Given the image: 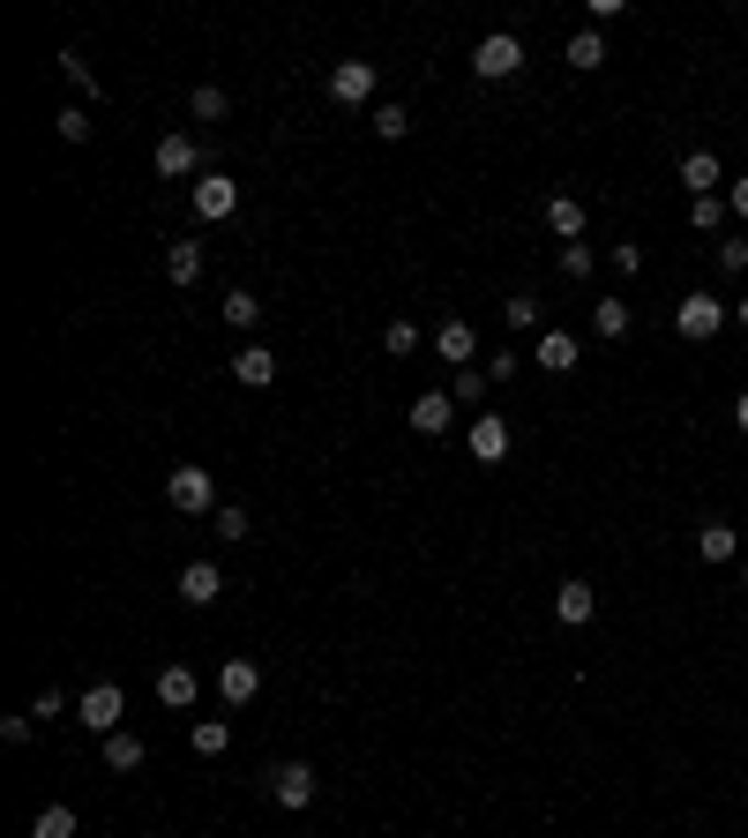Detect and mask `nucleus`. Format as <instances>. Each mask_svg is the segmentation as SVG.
Instances as JSON below:
<instances>
[{
	"mask_svg": "<svg viewBox=\"0 0 748 838\" xmlns=\"http://www.w3.org/2000/svg\"><path fill=\"white\" fill-rule=\"evenodd\" d=\"M60 135H68V143H83V135H90V113H83V105H68V113H60Z\"/></svg>",
	"mask_w": 748,
	"mask_h": 838,
	"instance_id": "37",
	"label": "nucleus"
},
{
	"mask_svg": "<svg viewBox=\"0 0 748 838\" xmlns=\"http://www.w3.org/2000/svg\"><path fill=\"white\" fill-rule=\"evenodd\" d=\"M501 322H509V330H532V322H540V299H532V293L501 299Z\"/></svg>",
	"mask_w": 748,
	"mask_h": 838,
	"instance_id": "29",
	"label": "nucleus"
},
{
	"mask_svg": "<svg viewBox=\"0 0 748 838\" xmlns=\"http://www.w3.org/2000/svg\"><path fill=\"white\" fill-rule=\"evenodd\" d=\"M412 434H450V427H457V397H450V389H427V397H412Z\"/></svg>",
	"mask_w": 748,
	"mask_h": 838,
	"instance_id": "6",
	"label": "nucleus"
},
{
	"mask_svg": "<svg viewBox=\"0 0 748 838\" xmlns=\"http://www.w3.org/2000/svg\"><path fill=\"white\" fill-rule=\"evenodd\" d=\"M591 322H599V337H628V299H599Z\"/></svg>",
	"mask_w": 748,
	"mask_h": 838,
	"instance_id": "24",
	"label": "nucleus"
},
{
	"mask_svg": "<svg viewBox=\"0 0 748 838\" xmlns=\"http://www.w3.org/2000/svg\"><path fill=\"white\" fill-rule=\"evenodd\" d=\"M195 166H203L195 135H166V143H158V172H166V180H180V172H195Z\"/></svg>",
	"mask_w": 748,
	"mask_h": 838,
	"instance_id": "14",
	"label": "nucleus"
},
{
	"mask_svg": "<svg viewBox=\"0 0 748 838\" xmlns=\"http://www.w3.org/2000/svg\"><path fill=\"white\" fill-rule=\"evenodd\" d=\"M254 315H262V299H254V293H225V322H240V330H248Z\"/></svg>",
	"mask_w": 748,
	"mask_h": 838,
	"instance_id": "33",
	"label": "nucleus"
},
{
	"mask_svg": "<svg viewBox=\"0 0 748 838\" xmlns=\"http://www.w3.org/2000/svg\"><path fill=\"white\" fill-rule=\"evenodd\" d=\"M382 344H389V352L405 360V352H412V344H419V330H412V322H389V330H382Z\"/></svg>",
	"mask_w": 748,
	"mask_h": 838,
	"instance_id": "36",
	"label": "nucleus"
},
{
	"mask_svg": "<svg viewBox=\"0 0 748 838\" xmlns=\"http://www.w3.org/2000/svg\"><path fill=\"white\" fill-rule=\"evenodd\" d=\"M434 352H442L450 367H472V352H479V337H472V322H442V330H434Z\"/></svg>",
	"mask_w": 748,
	"mask_h": 838,
	"instance_id": "16",
	"label": "nucleus"
},
{
	"mask_svg": "<svg viewBox=\"0 0 748 838\" xmlns=\"http://www.w3.org/2000/svg\"><path fill=\"white\" fill-rule=\"evenodd\" d=\"M217 591H225V577H217V562H188V569H180V599H188V607H209Z\"/></svg>",
	"mask_w": 748,
	"mask_h": 838,
	"instance_id": "12",
	"label": "nucleus"
},
{
	"mask_svg": "<svg viewBox=\"0 0 748 838\" xmlns=\"http://www.w3.org/2000/svg\"><path fill=\"white\" fill-rule=\"evenodd\" d=\"M233 210H240V180L203 172V180H195V217H203V225H217V217H233Z\"/></svg>",
	"mask_w": 748,
	"mask_h": 838,
	"instance_id": "5",
	"label": "nucleus"
},
{
	"mask_svg": "<svg viewBox=\"0 0 748 838\" xmlns=\"http://www.w3.org/2000/svg\"><path fill=\"white\" fill-rule=\"evenodd\" d=\"M591 262H599V254L583 248V240H569V248H562V270H569V278H591Z\"/></svg>",
	"mask_w": 748,
	"mask_h": 838,
	"instance_id": "35",
	"label": "nucleus"
},
{
	"mask_svg": "<svg viewBox=\"0 0 748 838\" xmlns=\"http://www.w3.org/2000/svg\"><path fill=\"white\" fill-rule=\"evenodd\" d=\"M741 577H748V569H741Z\"/></svg>",
	"mask_w": 748,
	"mask_h": 838,
	"instance_id": "43",
	"label": "nucleus"
},
{
	"mask_svg": "<svg viewBox=\"0 0 748 838\" xmlns=\"http://www.w3.org/2000/svg\"><path fill=\"white\" fill-rule=\"evenodd\" d=\"M540 367H546V375H569V367H577V337H569V330H546L540 337Z\"/></svg>",
	"mask_w": 748,
	"mask_h": 838,
	"instance_id": "19",
	"label": "nucleus"
},
{
	"mask_svg": "<svg viewBox=\"0 0 748 838\" xmlns=\"http://www.w3.org/2000/svg\"><path fill=\"white\" fill-rule=\"evenodd\" d=\"M60 68H68V83L83 90V98H98V76H90V60H83V53H60Z\"/></svg>",
	"mask_w": 748,
	"mask_h": 838,
	"instance_id": "32",
	"label": "nucleus"
},
{
	"mask_svg": "<svg viewBox=\"0 0 748 838\" xmlns=\"http://www.w3.org/2000/svg\"><path fill=\"white\" fill-rule=\"evenodd\" d=\"M217 540H248V509H233V502L217 509Z\"/></svg>",
	"mask_w": 748,
	"mask_h": 838,
	"instance_id": "34",
	"label": "nucleus"
},
{
	"mask_svg": "<svg viewBox=\"0 0 748 838\" xmlns=\"http://www.w3.org/2000/svg\"><path fill=\"white\" fill-rule=\"evenodd\" d=\"M472 457H479V464H501V457H509V419H495V412L472 419Z\"/></svg>",
	"mask_w": 748,
	"mask_h": 838,
	"instance_id": "10",
	"label": "nucleus"
},
{
	"mask_svg": "<svg viewBox=\"0 0 748 838\" xmlns=\"http://www.w3.org/2000/svg\"><path fill=\"white\" fill-rule=\"evenodd\" d=\"M673 330H681V337H696V344H704V337H718V330H726V307H718L711 293H689L681 307H673Z\"/></svg>",
	"mask_w": 748,
	"mask_h": 838,
	"instance_id": "3",
	"label": "nucleus"
},
{
	"mask_svg": "<svg viewBox=\"0 0 748 838\" xmlns=\"http://www.w3.org/2000/svg\"><path fill=\"white\" fill-rule=\"evenodd\" d=\"M726 210H734V217H748V180H734V188H726Z\"/></svg>",
	"mask_w": 748,
	"mask_h": 838,
	"instance_id": "40",
	"label": "nucleus"
},
{
	"mask_svg": "<svg viewBox=\"0 0 748 838\" xmlns=\"http://www.w3.org/2000/svg\"><path fill=\"white\" fill-rule=\"evenodd\" d=\"M562 60H569L577 76H591V68H607V38H599V31H577V38L562 45Z\"/></svg>",
	"mask_w": 748,
	"mask_h": 838,
	"instance_id": "18",
	"label": "nucleus"
},
{
	"mask_svg": "<svg viewBox=\"0 0 748 838\" xmlns=\"http://www.w3.org/2000/svg\"><path fill=\"white\" fill-rule=\"evenodd\" d=\"M76 712H83V726H90V734H121L127 697L113 689V681H98V689H83V704H76Z\"/></svg>",
	"mask_w": 748,
	"mask_h": 838,
	"instance_id": "4",
	"label": "nucleus"
},
{
	"mask_svg": "<svg viewBox=\"0 0 748 838\" xmlns=\"http://www.w3.org/2000/svg\"><path fill=\"white\" fill-rule=\"evenodd\" d=\"M696 546H704V562H734V554H741V532H734V524H704Z\"/></svg>",
	"mask_w": 748,
	"mask_h": 838,
	"instance_id": "21",
	"label": "nucleus"
},
{
	"mask_svg": "<svg viewBox=\"0 0 748 838\" xmlns=\"http://www.w3.org/2000/svg\"><path fill=\"white\" fill-rule=\"evenodd\" d=\"M166 278L172 285H195V278H203V248H195V240H172L166 248Z\"/></svg>",
	"mask_w": 748,
	"mask_h": 838,
	"instance_id": "20",
	"label": "nucleus"
},
{
	"mask_svg": "<svg viewBox=\"0 0 748 838\" xmlns=\"http://www.w3.org/2000/svg\"><path fill=\"white\" fill-rule=\"evenodd\" d=\"M614 270H622V278H636V270H644V248H628V240H622V248H614Z\"/></svg>",
	"mask_w": 748,
	"mask_h": 838,
	"instance_id": "39",
	"label": "nucleus"
},
{
	"mask_svg": "<svg viewBox=\"0 0 748 838\" xmlns=\"http://www.w3.org/2000/svg\"><path fill=\"white\" fill-rule=\"evenodd\" d=\"M188 113H195V121H225V90H217V83H203L195 98H188Z\"/></svg>",
	"mask_w": 748,
	"mask_h": 838,
	"instance_id": "31",
	"label": "nucleus"
},
{
	"mask_svg": "<svg viewBox=\"0 0 748 838\" xmlns=\"http://www.w3.org/2000/svg\"><path fill=\"white\" fill-rule=\"evenodd\" d=\"M225 741H233L225 718H195V756H225Z\"/></svg>",
	"mask_w": 748,
	"mask_h": 838,
	"instance_id": "25",
	"label": "nucleus"
},
{
	"mask_svg": "<svg viewBox=\"0 0 748 838\" xmlns=\"http://www.w3.org/2000/svg\"><path fill=\"white\" fill-rule=\"evenodd\" d=\"M734 427H741V434H748V397H741V405H734Z\"/></svg>",
	"mask_w": 748,
	"mask_h": 838,
	"instance_id": "41",
	"label": "nucleus"
},
{
	"mask_svg": "<svg viewBox=\"0 0 748 838\" xmlns=\"http://www.w3.org/2000/svg\"><path fill=\"white\" fill-rule=\"evenodd\" d=\"M233 375L248 382V389L277 382V352H270V344H240V352H233Z\"/></svg>",
	"mask_w": 748,
	"mask_h": 838,
	"instance_id": "11",
	"label": "nucleus"
},
{
	"mask_svg": "<svg viewBox=\"0 0 748 838\" xmlns=\"http://www.w3.org/2000/svg\"><path fill=\"white\" fill-rule=\"evenodd\" d=\"M718 180H726V172H718L711 150H689V158H681V188H689V195H718Z\"/></svg>",
	"mask_w": 748,
	"mask_h": 838,
	"instance_id": "15",
	"label": "nucleus"
},
{
	"mask_svg": "<svg viewBox=\"0 0 748 838\" xmlns=\"http://www.w3.org/2000/svg\"><path fill=\"white\" fill-rule=\"evenodd\" d=\"M718 262H726V270H748V240H718Z\"/></svg>",
	"mask_w": 748,
	"mask_h": 838,
	"instance_id": "38",
	"label": "nucleus"
},
{
	"mask_svg": "<svg viewBox=\"0 0 748 838\" xmlns=\"http://www.w3.org/2000/svg\"><path fill=\"white\" fill-rule=\"evenodd\" d=\"M472 68L487 76V83H501V76H517L524 68V38H509V31H495V38L472 45Z\"/></svg>",
	"mask_w": 748,
	"mask_h": 838,
	"instance_id": "1",
	"label": "nucleus"
},
{
	"mask_svg": "<svg viewBox=\"0 0 748 838\" xmlns=\"http://www.w3.org/2000/svg\"><path fill=\"white\" fill-rule=\"evenodd\" d=\"M734 322H741V330H748V299H741V307H734Z\"/></svg>",
	"mask_w": 748,
	"mask_h": 838,
	"instance_id": "42",
	"label": "nucleus"
},
{
	"mask_svg": "<svg viewBox=\"0 0 748 838\" xmlns=\"http://www.w3.org/2000/svg\"><path fill=\"white\" fill-rule=\"evenodd\" d=\"M554 614H562L569 628H583L591 614H599V599H591V585H583V577H569V585L554 591Z\"/></svg>",
	"mask_w": 748,
	"mask_h": 838,
	"instance_id": "13",
	"label": "nucleus"
},
{
	"mask_svg": "<svg viewBox=\"0 0 748 838\" xmlns=\"http://www.w3.org/2000/svg\"><path fill=\"white\" fill-rule=\"evenodd\" d=\"M105 763H113V771H135V763H143V741H135V734H105Z\"/></svg>",
	"mask_w": 748,
	"mask_h": 838,
	"instance_id": "26",
	"label": "nucleus"
},
{
	"mask_svg": "<svg viewBox=\"0 0 748 838\" xmlns=\"http://www.w3.org/2000/svg\"><path fill=\"white\" fill-rule=\"evenodd\" d=\"M254 689H262L254 659H225V667H217V697H225V704H254Z\"/></svg>",
	"mask_w": 748,
	"mask_h": 838,
	"instance_id": "9",
	"label": "nucleus"
},
{
	"mask_svg": "<svg viewBox=\"0 0 748 838\" xmlns=\"http://www.w3.org/2000/svg\"><path fill=\"white\" fill-rule=\"evenodd\" d=\"M546 225H554L562 240H577V233H583V203H577V195H554V203H546Z\"/></svg>",
	"mask_w": 748,
	"mask_h": 838,
	"instance_id": "22",
	"label": "nucleus"
},
{
	"mask_svg": "<svg viewBox=\"0 0 748 838\" xmlns=\"http://www.w3.org/2000/svg\"><path fill=\"white\" fill-rule=\"evenodd\" d=\"M330 98H337V105H367V98H374V68H367V60H337V68H330Z\"/></svg>",
	"mask_w": 748,
	"mask_h": 838,
	"instance_id": "7",
	"label": "nucleus"
},
{
	"mask_svg": "<svg viewBox=\"0 0 748 838\" xmlns=\"http://www.w3.org/2000/svg\"><path fill=\"white\" fill-rule=\"evenodd\" d=\"M689 225H696V233H718V225H726V203H718V195H696V203H689Z\"/></svg>",
	"mask_w": 748,
	"mask_h": 838,
	"instance_id": "30",
	"label": "nucleus"
},
{
	"mask_svg": "<svg viewBox=\"0 0 748 838\" xmlns=\"http://www.w3.org/2000/svg\"><path fill=\"white\" fill-rule=\"evenodd\" d=\"M270 794H277V808H307L315 801V771L307 763H277L270 771Z\"/></svg>",
	"mask_w": 748,
	"mask_h": 838,
	"instance_id": "8",
	"label": "nucleus"
},
{
	"mask_svg": "<svg viewBox=\"0 0 748 838\" xmlns=\"http://www.w3.org/2000/svg\"><path fill=\"white\" fill-rule=\"evenodd\" d=\"M450 397H457V405H479V397H487V367H457Z\"/></svg>",
	"mask_w": 748,
	"mask_h": 838,
	"instance_id": "28",
	"label": "nucleus"
},
{
	"mask_svg": "<svg viewBox=\"0 0 748 838\" xmlns=\"http://www.w3.org/2000/svg\"><path fill=\"white\" fill-rule=\"evenodd\" d=\"M31 838H76V808H68V801H53V808H38V824H31Z\"/></svg>",
	"mask_w": 748,
	"mask_h": 838,
	"instance_id": "23",
	"label": "nucleus"
},
{
	"mask_svg": "<svg viewBox=\"0 0 748 838\" xmlns=\"http://www.w3.org/2000/svg\"><path fill=\"white\" fill-rule=\"evenodd\" d=\"M195 689H203V681H195L188 667H158V704H172V712H188V704H195Z\"/></svg>",
	"mask_w": 748,
	"mask_h": 838,
	"instance_id": "17",
	"label": "nucleus"
},
{
	"mask_svg": "<svg viewBox=\"0 0 748 838\" xmlns=\"http://www.w3.org/2000/svg\"><path fill=\"white\" fill-rule=\"evenodd\" d=\"M405 127H412L405 105H374V135H382V143H405Z\"/></svg>",
	"mask_w": 748,
	"mask_h": 838,
	"instance_id": "27",
	"label": "nucleus"
},
{
	"mask_svg": "<svg viewBox=\"0 0 748 838\" xmlns=\"http://www.w3.org/2000/svg\"><path fill=\"white\" fill-rule=\"evenodd\" d=\"M166 502L180 509V517H203V509L217 502V487H209V472H203V464H180V472L166 479Z\"/></svg>",
	"mask_w": 748,
	"mask_h": 838,
	"instance_id": "2",
	"label": "nucleus"
}]
</instances>
